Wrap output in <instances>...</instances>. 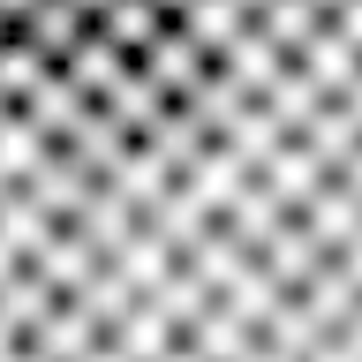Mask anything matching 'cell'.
Listing matches in <instances>:
<instances>
[{"label":"cell","mask_w":362,"mask_h":362,"mask_svg":"<svg viewBox=\"0 0 362 362\" xmlns=\"http://www.w3.org/2000/svg\"><path fill=\"white\" fill-rule=\"evenodd\" d=\"M129 68H136V76H144V83H158V90H166V98H181V90L197 83V76H204V68H211V61H204L197 45H189V38H181V30H174V23H166V30H158V38L144 45V53H136Z\"/></svg>","instance_id":"obj_1"},{"label":"cell","mask_w":362,"mask_h":362,"mask_svg":"<svg viewBox=\"0 0 362 362\" xmlns=\"http://www.w3.org/2000/svg\"><path fill=\"white\" fill-rule=\"evenodd\" d=\"M53 76H61V83L76 90V98H90V106H98V98H106V90L121 83V76H129V53H113V45L98 38V30H83V38H76V53H68V61L53 68Z\"/></svg>","instance_id":"obj_2"},{"label":"cell","mask_w":362,"mask_h":362,"mask_svg":"<svg viewBox=\"0 0 362 362\" xmlns=\"http://www.w3.org/2000/svg\"><path fill=\"white\" fill-rule=\"evenodd\" d=\"M83 30H90V23L76 16V8H68V0H38V8H30V16L16 23V38L30 45V53H38L45 68H61L68 53H76V38H83Z\"/></svg>","instance_id":"obj_3"},{"label":"cell","mask_w":362,"mask_h":362,"mask_svg":"<svg viewBox=\"0 0 362 362\" xmlns=\"http://www.w3.org/2000/svg\"><path fill=\"white\" fill-rule=\"evenodd\" d=\"M90 30H98V38H106L113 53H129V61H136V53H144V45H151L158 30H166V16H158L151 0H113L106 16L90 23Z\"/></svg>","instance_id":"obj_4"},{"label":"cell","mask_w":362,"mask_h":362,"mask_svg":"<svg viewBox=\"0 0 362 362\" xmlns=\"http://www.w3.org/2000/svg\"><path fill=\"white\" fill-rule=\"evenodd\" d=\"M30 8H38V0H0V23H8V30H16V23L30 16Z\"/></svg>","instance_id":"obj_5"},{"label":"cell","mask_w":362,"mask_h":362,"mask_svg":"<svg viewBox=\"0 0 362 362\" xmlns=\"http://www.w3.org/2000/svg\"><path fill=\"white\" fill-rule=\"evenodd\" d=\"M68 8H76V16H83V23H98V16H106V8H113V0H68Z\"/></svg>","instance_id":"obj_6"},{"label":"cell","mask_w":362,"mask_h":362,"mask_svg":"<svg viewBox=\"0 0 362 362\" xmlns=\"http://www.w3.org/2000/svg\"><path fill=\"white\" fill-rule=\"evenodd\" d=\"M151 8H158L166 23H181V8H189V0H151Z\"/></svg>","instance_id":"obj_7"},{"label":"cell","mask_w":362,"mask_h":362,"mask_svg":"<svg viewBox=\"0 0 362 362\" xmlns=\"http://www.w3.org/2000/svg\"><path fill=\"white\" fill-rule=\"evenodd\" d=\"M234 8H242V16H264V0H234Z\"/></svg>","instance_id":"obj_8"},{"label":"cell","mask_w":362,"mask_h":362,"mask_svg":"<svg viewBox=\"0 0 362 362\" xmlns=\"http://www.w3.org/2000/svg\"><path fill=\"white\" fill-rule=\"evenodd\" d=\"M310 8H317V16H332V8H347V0H310Z\"/></svg>","instance_id":"obj_9"},{"label":"cell","mask_w":362,"mask_h":362,"mask_svg":"<svg viewBox=\"0 0 362 362\" xmlns=\"http://www.w3.org/2000/svg\"><path fill=\"white\" fill-rule=\"evenodd\" d=\"M0 45H8V23H0Z\"/></svg>","instance_id":"obj_10"}]
</instances>
